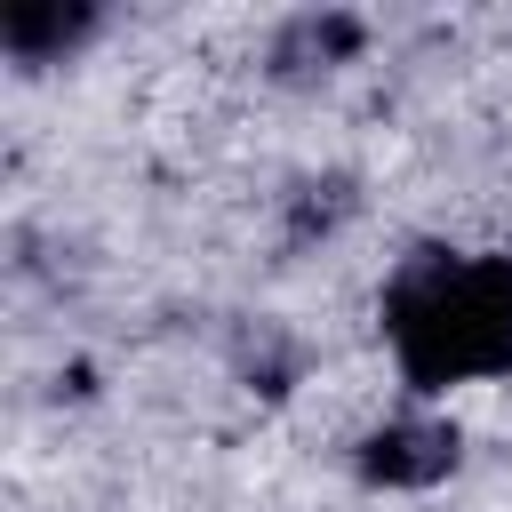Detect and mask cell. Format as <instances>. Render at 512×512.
Returning a JSON list of instances; mask_svg holds the SVG:
<instances>
[{"label":"cell","instance_id":"cell-1","mask_svg":"<svg viewBox=\"0 0 512 512\" xmlns=\"http://www.w3.org/2000/svg\"><path fill=\"white\" fill-rule=\"evenodd\" d=\"M384 328L400 344L408 384L440 392L464 376L512 368V264L496 256H424L384 296Z\"/></svg>","mask_w":512,"mask_h":512},{"label":"cell","instance_id":"cell-2","mask_svg":"<svg viewBox=\"0 0 512 512\" xmlns=\"http://www.w3.org/2000/svg\"><path fill=\"white\" fill-rule=\"evenodd\" d=\"M448 464H456V432H448V424H392V432L368 448V472H376V480H400V488L440 480Z\"/></svg>","mask_w":512,"mask_h":512},{"label":"cell","instance_id":"cell-3","mask_svg":"<svg viewBox=\"0 0 512 512\" xmlns=\"http://www.w3.org/2000/svg\"><path fill=\"white\" fill-rule=\"evenodd\" d=\"M80 24H88L80 8H24V0L0 16V32H8V48H16V56H40L48 40H72Z\"/></svg>","mask_w":512,"mask_h":512}]
</instances>
